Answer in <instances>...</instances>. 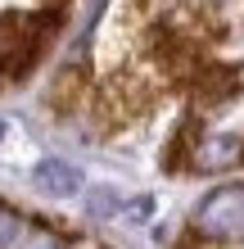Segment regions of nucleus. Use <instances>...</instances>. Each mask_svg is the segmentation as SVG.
Instances as JSON below:
<instances>
[{
  "mask_svg": "<svg viewBox=\"0 0 244 249\" xmlns=\"http://www.w3.org/2000/svg\"><path fill=\"white\" fill-rule=\"evenodd\" d=\"M41 36H46V18H36V14H0V72L23 77L41 50Z\"/></svg>",
  "mask_w": 244,
  "mask_h": 249,
  "instance_id": "f257e3e1",
  "label": "nucleus"
},
{
  "mask_svg": "<svg viewBox=\"0 0 244 249\" xmlns=\"http://www.w3.org/2000/svg\"><path fill=\"white\" fill-rule=\"evenodd\" d=\"M195 231L204 240H244V186H217L195 209Z\"/></svg>",
  "mask_w": 244,
  "mask_h": 249,
  "instance_id": "f03ea898",
  "label": "nucleus"
},
{
  "mask_svg": "<svg viewBox=\"0 0 244 249\" xmlns=\"http://www.w3.org/2000/svg\"><path fill=\"white\" fill-rule=\"evenodd\" d=\"M240 91H244V68L208 64V68H195V77H190V105L195 109H217L226 100H235Z\"/></svg>",
  "mask_w": 244,
  "mask_h": 249,
  "instance_id": "7ed1b4c3",
  "label": "nucleus"
},
{
  "mask_svg": "<svg viewBox=\"0 0 244 249\" xmlns=\"http://www.w3.org/2000/svg\"><path fill=\"white\" fill-rule=\"evenodd\" d=\"M231 163H244V136H208L204 145H195L199 172H226Z\"/></svg>",
  "mask_w": 244,
  "mask_h": 249,
  "instance_id": "20e7f679",
  "label": "nucleus"
},
{
  "mask_svg": "<svg viewBox=\"0 0 244 249\" xmlns=\"http://www.w3.org/2000/svg\"><path fill=\"white\" fill-rule=\"evenodd\" d=\"M81 100H86V72H81L77 64L59 68V72L50 77V86H46V105L59 109V113H73Z\"/></svg>",
  "mask_w": 244,
  "mask_h": 249,
  "instance_id": "39448f33",
  "label": "nucleus"
},
{
  "mask_svg": "<svg viewBox=\"0 0 244 249\" xmlns=\"http://www.w3.org/2000/svg\"><path fill=\"white\" fill-rule=\"evenodd\" d=\"M32 181H36L41 190H50V195L68 199V195H77V186H81V172H77L73 163H59V159H41V163L32 168Z\"/></svg>",
  "mask_w": 244,
  "mask_h": 249,
  "instance_id": "423d86ee",
  "label": "nucleus"
},
{
  "mask_svg": "<svg viewBox=\"0 0 244 249\" xmlns=\"http://www.w3.org/2000/svg\"><path fill=\"white\" fill-rule=\"evenodd\" d=\"M23 236H27V222H23L14 209H5V204H0V249H18Z\"/></svg>",
  "mask_w": 244,
  "mask_h": 249,
  "instance_id": "0eeeda50",
  "label": "nucleus"
},
{
  "mask_svg": "<svg viewBox=\"0 0 244 249\" xmlns=\"http://www.w3.org/2000/svg\"><path fill=\"white\" fill-rule=\"evenodd\" d=\"M64 240L59 236H50V231H36V227H27V236H23V245L18 249H59Z\"/></svg>",
  "mask_w": 244,
  "mask_h": 249,
  "instance_id": "6e6552de",
  "label": "nucleus"
}]
</instances>
